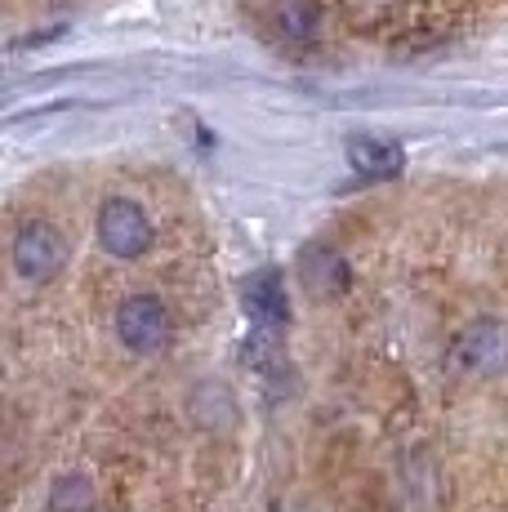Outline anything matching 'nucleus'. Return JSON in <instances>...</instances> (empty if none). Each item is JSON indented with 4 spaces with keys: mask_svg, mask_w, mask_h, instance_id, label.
<instances>
[{
    "mask_svg": "<svg viewBox=\"0 0 508 512\" xmlns=\"http://www.w3.org/2000/svg\"><path fill=\"white\" fill-rule=\"evenodd\" d=\"M94 232H99V245L112 254V259L130 263V259H143V254L152 250V219L143 214L139 201H125V196L103 201Z\"/></svg>",
    "mask_w": 508,
    "mask_h": 512,
    "instance_id": "nucleus-1",
    "label": "nucleus"
},
{
    "mask_svg": "<svg viewBox=\"0 0 508 512\" xmlns=\"http://www.w3.org/2000/svg\"><path fill=\"white\" fill-rule=\"evenodd\" d=\"M67 268V241H63V232L54 228V223H45V219H32V223H23L14 236V272L23 281H54L58 272Z\"/></svg>",
    "mask_w": 508,
    "mask_h": 512,
    "instance_id": "nucleus-2",
    "label": "nucleus"
},
{
    "mask_svg": "<svg viewBox=\"0 0 508 512\" xmlns=\"http://www.w3.org/2000/svg\"><path fill=\"white\" fill-rule=\"evenodd\" d=\"M455 361L468 374H482V379L508 374V321H495V317L468 321L455 339Z\"/></svg>",
    "mask_w": 508,
    "mask_h": 512,
    "instance_id": "nucleus-3",
    "label": "nucleus"
},
{
    "mask_svg": "<svg viewBox=\"0 0 508 512\" xmlns=\"http://www.w3.org/2000/svg\"><path fill=\"white\" fill-rule=\"evenodd\" d=\"M116 339L130 352H161L170 343V312L156 294H130L116 308Z\"/></svg>",
    "mask_w": 508,
    "mask_h": 512,
    "instance_id": "nucleus-4",
    "label": "nucleus"
},
{
    "mask_svg": "<svg viewBox=\"0 0 508 512\" xmlns=\"http://www.w3.org/2000/svg\"><path fill=\"white\" fill-rule=\"evenodd\" d=\"M241 303H246V317L254 326H286L290 321V294L281 268H259L250 272L241 285Z\"/></svg>",
    "mask_w": 508,
    "mask_h": 512,
    "instance_id": "nucleus-5",
    "label": "nucleus"
},
{
    "mask_svg": "<svg viewBox=\"0 0 508 512\" xmlns=\"http://www.w3.org/2000/svg\"><path fill=\"white\" fill-rule=\"evenodd\" d=\"M295 272L304 277V285L312 294H344L348 290V281H353V268H348V259L335 250V245H326V241H312L299 250V259H295Z\"/></svg>",
    "mask_w": 508,
    "mask_h": 512,
    "instance_id": "nucleus-6",
    "label": "nucleus"
},
{
    "mask_svg": "<svg viewBox=\"0 0 508 512\" xmlns=\"http://www.w3.org/2000/svg\"><path fill=\"white\" fill-rule=\"evenodd\" d=\"M348 165L366 179H397L406 170V152L402 143L393 139H379V134H357L348 139Z\"/></svg>",
    "mask_w": 508,
    "mask_h": 512,
    "instance_id": "nucleus-7",
    "label": "nucleus"
},
{
    "mask_svg": "<svg viewBox=\"0 0 508 512\" xmlns=\"http://www.w3.org/2000/svg\"><path fill=\"white\" fill-rule=\"evenodd\" d=\"M45 512H94V486L81 472H67L50 486V499H45Z\"/></svg>",
    "mask_w": 508,
    "mask_h": 512,
    "instance_id": "nucleus-8",
    "label": "nucleus"
},
{
    "mask_svg": "<svg viewBox=\"0 0 508 512\" xmlns=\"http://www.w3.org/2000/svg\"><path fill=\"white\" fill-rule=\"evenodd\" d=\"M321 27V5L317 0H286L277 9V32L286 41H312Z\"/></svg>",
    "mask_w": 508,
    "mask_h": 512,
    "instance_id": "nucleus-9",
    "label": "nucleus"
}]
</instances>
